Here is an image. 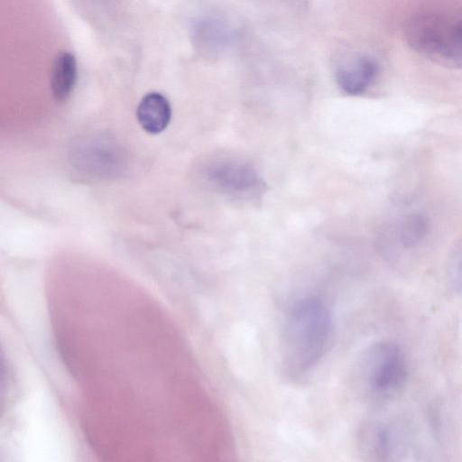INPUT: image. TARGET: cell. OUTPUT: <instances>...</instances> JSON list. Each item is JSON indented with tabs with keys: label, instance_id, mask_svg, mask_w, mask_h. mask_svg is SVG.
<instances>
[{
	"label": "cell",
	"instance_id": "obj_1",
	"mask_svg": "<svg viewBox=\"0 0 462 462\" xmlns=\"http://www.w3.org/2000/svg\"><path fill=\"white\" fill-rule=\"evenodd\" d=\"M332 333L328 307L306 298L291 310L284 328L285 362L289 372L301 374L316 365L327 350Z\"/></svg>",
	"mask_w": 462,
	"mask_h": 462
},
{
	"label": "cell",
	"instance_id": "obj_2",
	"mask_svg": "<svg viewBox=\"0 0 462 462\" xmlns=\"http://www.w3.org/2000/svg\"><path fill=\"white\" fill-rule=\"evenodd\" d=\"M404 34L408 44L426 58L448 67H460V15L438 9L417 12L406 22Z\"/></svg>",
	"mask_w": 462,
	"mask_h": 462
},
{
	"label": "cell",
	"instance_id": "obj_3",
	"mask_svg": "<svg viewBox=\"0 0 462 462\" xmlns=\"http://www.w3.org/2000/svg\"><path fill=\"white\" fill-rule=\"evenodd\" d=\"M367 375L371 387L388 394L399 389L407 374V365L402 349L390 341L375 343L366 356Z\"/></svg>",
	"mask_w": 462,
	"mask_h": 462
},
{
	"label": "cell",
	"instance_id": "obj_4",
	"mask_svg": "<svg viewBox=\"0 0 462 462\" xmlns=\"http://www.w3.org/2000/svg\"><path fill=\"white\" fill-rule=\"evenodd\" d=\"M208 181L220 190L241 198L259 197L265 185L249 164L227 160L213 163L207 171Z\"/></svg>",
	"mask_w": 462,
	"mask_h": 462
},
{
	"label": "cell",
	"instance_id": "obj_5",
	"mask_svg": "<svg viewBox=\"0 0 462 462\" xmlns=\"http://www.w3.org/2000/svg\"><path fill=\"white\" fill-rule=\"evenodd\" d=\"M110 143L94 140L79 143L74 151L76 166L92 174H111L116 171L118 158Z\"/></svg>",
	"mask_w": 462,
	"mask_h": 462
},
{
	"label": "cell",
	"instance_id": "obj_6",
	"mask_svg": "<svg viewBox=\"0 0 462 462\" xmlns=\"http://www.w3.org/2000/svg\"><path fill=\"white\" fill-rule=\"evenodd\" d=\"M378 73L376 61L369 56H361L336 71V81L340 89L351 96L364 93Z\"/></svg>",
	"mask_w": 462,
	"mask_h": 462
},
{
	"label": "cell",
	"instance_id": "obj_7",
	"mask_svg": "<svg viewBox=\"0 0 462 462\" xmlns=\"http://www.w3.org/2000/svg\"><path fill=\"white\" fill-rule=\"evenodd\" d=\"M136 117L144 131L152 134H159L171 121V104L162 94L150 92L140 100Z\"/></svg>",
	"mask_w": 462,
	"mask_h": 462
},
{
	"label": "cell",
	"instance_id": "obj_8",
	"mask_svg": "<svg viewBox=\"0 0 462 462\" xmlns=\"http://www.w3.org/2000/svg\"><path fill=\"white\" fill-rule=\"evenodd\" d=\"M78 76L75 56L69 51L60 52L53 62L51 88L57 100L66 99L73 90Z\"/></svg>",
	"mask_w": 462,
	"mask_h": 462
},
{
	"label": "cell",
	"instance_id": "obj_9",
	"mask_svg": "<svg viewBox=\"0 0 462 462\" xmlns=\"http://www.w3.org/2000/svg\"><path fill=\"white\" fill-rule=\"evenodd\" d=\"M430 230V222L421 213L406 216L398 229L399 243L404 248H412L422 242Z\"/></svg>",
	"mask_w": 462,
	"mask_h": 462
},
{
	"label": "cell",
	"instance_id": "obj_10",
	"mask_svg": "<svg viewBox=\"0 0 462 462\" xmlns=\"http://www.w3.org/2000/svg\"><path fill=\"white\" fill-rule=\"evenodd\" d=\"M449 273L450 279L452 281V284L457 288V291L460 290L461 284V251L460 246L457 247L453 252L451 255V259L449 261Z\"/></svg>",
	"mask_w": 462,
	"mask_h": 462
}]
</instances>
